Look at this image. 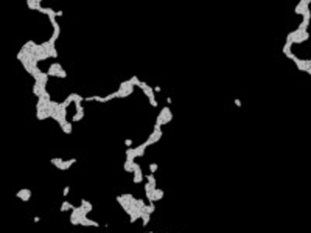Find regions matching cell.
<instances>
[{
	"instance_id": "11",
	"label": "cell",
	"mask_w": 311,
	"mask_h": 233,
	"mask_svg": "<svg viewBox=\"0 0 311 233\" xmlns=\"http://www.w3.org/2000/svg\"><path fill=\"white\" fill-rule=\"evenodd\" d=\"M61 129H62V132L64 134H72V121H69V120H65V121H62L61 123Z\"/></svg>"
},
{
	"instance_id": "20",
	"label": "cell",
	"mask_w": 311,
	"mask_h": 233,
	"mask_svg": "<svg viewBox=\"0 0 311 233\" xmlns=\"http://www.w3.org/2000/svg\"><path fill=\"white\" fill-rule=\"evenodd\" d=\"M157 163H150V174H154L156 171H157Z\"/></svg>"
},
{
	"instance_id": "4",
	"label": "cell",
	"mask_w": 311,
	"mask_h": 233,
	"mask_svg": "<svg viewBox=\"0 0 311 233\" xmlns=\"http://www.w3.org/2000/svg\"><path fill=\"white\" fill-rule=\"evenodd\" d=\"M16 197L20 199L22 202H28V200L31 199V190H30V188H22V190H19L17 193H16Z\"/></svg>"
},
{
	"instance_id": "19",
	"label": "cell",
	"mask_w": 311,
	"mask_h": 233,
	"mask_svg": "<svg viewBox=\"0 0 311 233\" xmlns=\"http://www.w3.org/2000/svg\"><path fill=\"white\" fill-rule=\"evenodd\" d=\"M145 177H146L148 183H151V185H157V183H156V177H154V174H148V176H145Z\"/></svg>"
},
{
	"instance_id": "15",
	"label": "cell",
	"mask_w": 311,
	"mask_h": 233,
	"mask_svg": "<svg viewBox=\"0 0 311 233\" xmlns=\"http://www.w3.org/2000/svg\"><path fill=\"white\" fill-rule=\"evenodd\" d=\"M81 207H83L87 213H90L92 211V208H93V205L89 202V200H86V199H81Z\"/></svg>"
},
{
	"instance_id": "2",
	"label": "cell",
	"mask_w": 311,
	"mask_h": 233,
	"mask_svg": "<svg viewBox=\"0 0 311 233\" xmlns=\"http://www.w3.org/2000/svg\"><path fill=\"white\" fill-rule=\"evenodd\" d=\"M160 137H162V129H160V128H154L153 132L150 134V137H148V139L145 140L146 148H148V146H151V145H154V143H157V142L160 140Z\"/></svg>"
},
{
	"instance_id": "9",
	"label": "cell",
	"mask_w": 311,
	"mask_h": 233,
	"mask_svg": "<svg viewBox=\"0 0 311 233\" xmlns=\"http://www.w3.org/2000/svg\"><path fill=\"white\" fill-rule=\"evenodd\" d=\"M145 149H146V145L145 143H142V145H139V146H136V148H132V152H134V157H142L143 154H145Z\"/></svg>"
},
{
	"instance_id": "21",
	"label": "cell",
	"mask_w": 311,
	"mask_h": 233,
	"mask_svg": "<svg viewBox=\"0 0 311 233\" xmlns=\"http://www.w3.org/2000/svg\"><path fill=\"white\" fill-rule=\"evenodd\" d=\"M56 78H67V73H65V70H64V68H62V70H61V72H59V73L56 75Z\"/></svg>"
},
{
	"instance_id": "12",
	"label": "cell",
	"mask_w": 311,
	"mask_h": 233,
	"mask_svg": "<svg viewBox=\"0 0 311 233\" xmlns=\"http://www.w3.org/2000/svg\"><path fill=\"white\" fill-rule=\"evenodd\" d=\"M75 208V205L72 204V202H69V200H62V205H61V211L64 213V211H72Z\"/></svg>"
},
{
	"instance_id": "13",
	"label": "cell",
	"mask_w": 311,
	"mask_h": 233,
	"mask_svg": "<svg viewBox=\"0 0 311 233\" xmlns=\"http://www.w3.org/2000/svg\"><path fill=\"white\" fill-rule=\"evenodd\" d=\"M162 197H164V190L156 188V190H154V193H153V200H154V204H156L157 200H160Z\"/></svg>"
},
{
	"instance_id": "24",
	"label": "cell",
	"mask_w": 311,
	"mask_h": 233,
	"mask_svg": "<svg viewBox=\"0 0 311 233\" xmlns=\"http://www.w3.org/2000/svg\"><path fill=\"white\" fill-rule=\"evenodd\" d=\"M233 103H235V106H238V107H241V101L237 98V100H233Z\"/></svg>"
},
{
	"instance_id": "1",
	"label": "cell",
	"mask_w": 311,
	"mask_h": 233,
	"mask_svg": "<svg viewBox=\"0 0 311 233\" xmlns=\"http://www.w3.org/2000/svg\"><path fill=\"white\" fill-rule=\"evenodd\" d=\"M137 87H140L142 89V92L148 97V100H150V104L153 106V107H157V101H156V97H154V89L151 87V86H148L146 83H139V86Z\"/></svg>"
},
{
	"instance_id": "18",
	"label": "cell",
	"mask_w": 311,
	"mask_h": 233,
	"mask_svg": "<svg viewBox=\"0 0 311 233\" xmlns=\"http://www.w3.org/2000/svg\"><path fill=\"white\" fill-rule=\"evenodd\" d=\"M73 163H76V159L73 157V159H69V160H64V165H65V170H69Z\"/></svg>"
},
{
	"instance_id": "7",
	"label": "cell",
	"mask_w": 311,
	"mask_h": 233,
	"mask_svg": "<svg viewBox=\"0 0 311 233\" xmlns=\"http://www.w3.org/2000/svg\"><path fill=\"white\" fill-rule=\"evenodd\" d=\"M75 107H76V114L72 117V123L79 121V120L84 118V109H83V106H81V104H75Z\"/></svg>"
},
{
	"instance_id": "6",
	"label": "cell",
	"mask_w": 311,
	"mask_h": 233,
	"mask_svg": "<svg viewBox=\"0 0 311 233\" xmlns=\"http://www.w3.org/2000/svg\"><path fill=\"white\" fill-rule=\"evenodd\" d=\"M61 70H62V65H61L59 62H53V64H50V67H48L47 75H48V76H56Z\"/></svg>"
},
{
	"instance_id": "14",
	"label": "cell",
	"mask_w": 311,
	"mask_h": 233,
	"mask_svg": "<svg viewBox=\"0 0 311 233\" xmlns=\"http://www.w3.org/2000/svg\"><path fill=\"white\" fill-rule=\"evenodd\" d=\"M134 166H136V162H128V160H125L123 168H125L126 173H134Z\"/></svg>"
},
{
	"instance_id": "16",
	"label": "cell",
	"mask_w": 311,
	"mask_h": 233,
	"mask_svg": "<svg viewBox=\"0 0 311 233\" xmlns=\"http://www.w3.org/2000/svg\"><path fill=\"white\" fill-rule=\"evenodd\" d=\"M142 224H143V227H146L148 224H150V219H151V214L150 213H142Z\"/></svg>"
},
{
	"instance_id": "10",
	"label": "cell",
	"mask_w": 311,
	"mask_h": 233,
	"mask_svg": "<svg viewBox=\"0 0 311 233\" xmlns=\"http://www.w3.org/2000/svg\"><path fill=\"white\" fill-rule=\"evenodd\" d=\"M26 6H28L30 9H40L42 8V2L40 0H26Z\"/></svg>"
},
{
	"instance_id": "22",
	"label": "cell",
	"mask_w": 311,
	"mask_h": 233,
	"mask_svg": "<svg viewBox=\"0 0 311 233\" xmlns=\"http://www.w3.org/2000/svg\"><path fill=\"white\" fill-rule=\"evenodd\" d=\"M125 145H126L128 148H132V139H126V140H125Z\"/></svg>"
},
{
	"instance_id": "3",
	"label": "cell",
	"mask_w": 311,
	"mask_h": 233,
	"mask_svg": "<svg viewBox=\"0 0 311 233\" xmlns=\"http://www.w3.org/2000/svg\"><path fill=\"white\" fill-rule=\"evenodd\" d=\"M132 182L134 183H142L143 182V171H142V166L139 163H136V166H134V173H132Z\"/></svg>"
},
{
	"instance_id": "23",
	"label": "cell",
	"mask_w": 311,
	"mask_h": 233,
	"mask_svg": "<svg viewBox=\"0 0 311 233\" xmlns=\"http://www.w3.org/2000/svg\"><path fill=\"white\" fill-rule=\"evenodd\" d=\"M69 191H70V188H69V187H65V188H64V193H62V196L65 197L67 194H69Z\"/></svg>"
},
{
	"instance_id": "8",
	"label": "cell",
	"mask_w": 311,
	"mask_h": 233,
	"mask_svg": "<svg viewBox=\"0 0 311 233\" xmlns=\"http://www.w3.org/2000/svg\"><path fill=\"white\" fill-rule=\"evenodd\" d=\"M50 163H51L53 166H56L58 170H61V171H65L64 159H61V157H56V159H50Z\"/></svg>"
},
{
	"instance_id": "5",
	"label": "cell",
	"mask_w": 311,
	"mask_h": 233,
	"mask_svg": "<svg viewBox=\"0 0 311 233\" xmlns=\"http://www.w3.org/2000/svg\"><path fill=\"white\" fill-rule=\"evenodd\" d=\"M308 9H309V0H300L299 5L295 6L294 12H295V14H303V12L308 11Z\"/></svg>"
},
{
	"instance_id": "17",
	"label": "cell",
	"mask_w": 311,
	"mask_h": 233,
	"mask_svg": "<svg viewBox=\"0 0 311 233\" xmlns=\"http://www.w3.org/2000/svg\"><path fill=\"white\" fill-rule=\"evenodd\" d=\"M308 25H309V20L303 19V20L300 22V25L297 26V30H300V31H306V30H308Z\"/></svg>"
}]
</instances>
